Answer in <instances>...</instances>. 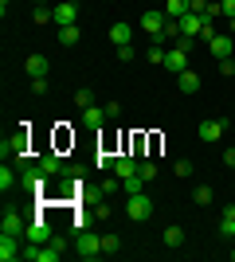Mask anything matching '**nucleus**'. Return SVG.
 <instances>
[{
    "label": "nucleus",
    "mask_w": 235,
    "mask_h": 262,
    "mask_svg": "<svg viewBox=\"0 0 235 262\" xmlns=\"http://www.w3.org/2000/svg\"><path fill=\"white\" fill-rule=\"evenodd\" d=\"M192 200H196V208H208V204H212V188H196Z\"/></svg>",
    "instance_id": "bb28decb"
},
{
    "label": "nucleus",
    "mask_w": 235,
    "mask_h": 262,
    "mask_svg": "<svg viewBox=\"0 0 235 262\" xmlns=\"http://www.w3.org/2000/svg\"><path fill=\"white\" fill-rule=\"evenodd\" d=\"M137 164H141V161H137L134 153H130V157H118V164H114V172H118V176L125 180V176H134V172H137Z\"/></svg>",
    "instance_id": "aec40b11"
},
{
    "label": "nucleus",
    "mask_w": 235,
    "mask_h": 262,
    "mask_svg": "<svg viewBox=\"0 0 235 262\" xmlns=\"http://www.w3.org/2000/svg\"><path fill=\"white\" fill-rule=\"evenodd\" d=\"M177 86L184 90V94H196V90H200V71H192V67H188V71H180Z\"/></svg>",
    "instance_id": "f3484780"
},
{
    "label": "nucleus",
    "mask_w": 235,
    "mask_h": 262,
    "mask_svg": "<svg viewBox=\"0 0 235 262\" xmlns=\"http://www.w3.org/2000/svg\"><path fill=\"white\" fill-rule=\"evenodd\" d=\"M134 43H125V47H118V59H122V63H134Z\"/></svg>",
    "instance_id": "c756f323"
},
{
    "label": "nucleus",
    "mask_w": 235,
    "mask_h": 262,
    "mask_svg": "<svg viewBox=\"0 0 235 262\" xmlns=\"http://www.w3.org/2000/svg\"><path fill=\"white\" fill-rule=\"evenodd\" d=\"M224 164H227V168H235V145H231V149L224 153Z\"/></svg>",
    "instance_id": "f704fd0d"
},
{
    "label": "nucleus",
    "mask_w": 235,
    "mask_h": 262,
    "mask_svg": "<svg viewBox=\"0 0 235 262\" xmlns=\"http://www.w3.org/2000/svg\"><path fill=\"white\" fill-rule=\"evenodd\" d=\"M0 153L8 157V161H16V164H32V153H28V129H16L12 137H4Z\"/></svg>",
    "instance_id": "f257e3e1"
},
{
    "label": "nucleus",
    "mask_w": 235,
    "mask_h": 262,
    "mask_svg": "<svg viewBox=\"0 0 235 262\" xmlns=\"http://www.w3.org/2000/svg\"><path fill=\"white\" fill-rule=\"evenodd\" d=\"M75 251H78V258H87V262L102 258V235H90V231H82V235L75 239Z\"/></svg>",
    "instance_id": "20e7f679"
},
{
    "label": "nucleus",
    "mask_w": 235,
    "mask_h": 262,
    "mask_svg": "<svg viewBox=\"0 0 235 262\" xmlns=\"http://www.w3.org/2000/svg\"><path fill=\"white\" fill-rule=\"evenodd\" d=\"M32 94H47V78H32Z\"/></svg>",
    "instance_id": "2f4dec72"
},
{
    "label": "nucleus",
    "mask_w": 235,
    "mask_h": 262,
    "mask_svg": "<svg viewBox=\"0 0 235 262\" xmlns=\"http://www.w3.org/2000/svg\"><path fill=\"white\" fill-rule=\"evenodd\" d=\"M165 247L168 251H180L184 247V227H165Z\"/></svg>",
    "instance_id": "412c9836"
},
{
    "label": "nucleus",
    "mask_w": 235,
    "mask_h": 262,
    "mask_svg": "<svg viewBox=\"0 0 235 262\" xmlns=\"http://www.w3.org/2000/svg\"><path fill=\"white\" fill-rule=\"evenodd\" d=\"M231 258H235V247H231Z\"/></svg>",
    "instance_id": "58836bf2"
},
{
    "label": "nucleus",
    "mask_w": 235,
    "mask_h": 262,
    "mask_svg": "<svg viewBox=\"0 0 235 262\" xmlns=\"http://www.w3.org/2000/svg\"><path fill=\"white\" fill-rule=\"evenodd\" d=\"M24 243H51V227H47V219H28V227H24Z\"/></svg>",
    "instance_id": "1a4fd4ad"
},
{
    "label": "nucleus",
    "mask_w": 235,
    "mask_h": 262,
    "mask_svg": "<svg viewBox=\"0 0 235 262\" xmlns=\"http://www.w3.org/2000/svg\"><path fill=\"white\" fill-rule=\"evenodd\" d=\"M220 12H224L227 20H231V16H235V0H220Z\"/></svg>",
    "instance_id": "473e14b6"
},
{
    "label": "nucleus",
    "mask_w": 235,
    "mask_h": 262,
    "mask_svg": "<svg viewBox=\"0 0 235 262\" xmlns=\"http://www.w3.org/2000/svg\"><path fill=\"white\" fill-rule=\"evenodd\" d=\"M208 47H212V55H216V63H220V59H231V35H224V32H216L212 39H208Z\"/></svg>",
    "instance_id": "4468645a"
},
{
    "label": "nucleus",
    "mask_w": 235,
    "mask_h": 262,
    "mask_svg": "<svg viewBox=\"0 0 235 262\" xmlns=\"http://www.w3.org/2000/svg\"><path fill=\"white\" fill-rule=\"evenodd\" d=\"M47 59L44 55H28V59H24V71H28V78H47Z\"/></svg>",
    "instance_id": "2eb2a0df"
},
{
    "label": "nucleus",
    "mask_w": 235,
    "mask_h": 262,
    "mask_svg": "<svg viewBox=\"0 0 235 262\" xmlns=\"http://www.w3.org/2000/svg\"><path fill=\"white\" fill-rule=\"evenodd\" d=\"M75 106H78V110H87V106H94V90H90V86L75 90Z\"/></svg>",
    "instance_id": "393cba45"
},
{
    "label": "nucleus",
    "mask_w": 235,
    "mask_h": 262,
    "mask_svg": "<svg viewBox=\"0 0 235 262\" xmlns=\"http://www.w3.org/2000/svg\"><path fill=\"white\" fill-rule=\"evenodd\" d=\"M51 8H55V28L78 24V0H59V4H51Z\"/></svg>",
    "instance_id": "6e6552de"
},
{
    "label": "nucleus",
    "mask_w": 235,
    "mask_h": 262,
    "mask_svg": "<svg viewBox=\"0 0 235 262\" xmlns=\"http://www.w3.org/2000/svg\"><path fill=\"white\" fill-rule=\"evenodd\" d=\"M149 63H157V67H165V51H161V43H153L149 47V55H145Z\"/></svg>",
    "instance_id": "c85d7f7f"
},
{
    "label": "nucleus",
    "mask_w": 235,
    "mask_h": 262,
    "mask_svg": "<svg viewBox=\"0 0 235 262\" xmlns=\"http://www.w3.org/2000/svg\"><path fill=\"white\" fill-rule=\"evenodd\" d=\"M227 28H231V32H235V16H231V20H227Z\"/></svg>",
    "instance_id": "e433bc0d"
},
{
    "label": "nucleus",
    "mask_w": 235,
    "mask_h": 262,
    "mask_svg": "<svg viewBox=\"0 0 235 262\" xmlns=\"http://www.w3.org/2000/svg\"><path fill=\"white\" fill-rule=\"evenodd\" d=\"M224 129H227V118H208V121H200L196 137H200L204 145H212V141H220V137H224Z\"/></svg>",
    "instance_id": "0eeeda50"
},
{
    "label": "nucleus",
    "mask_w": 235,
    "mask_h": 262,
    "mask_svg": "<svg viewBox=\"0 0 235 262\" xmlns=\"http://www.w3.org/2000/svg\"><path fill=\"white\" fill-rule=\"evenodd\" d=\"M8 4H12V0H0V12H4V16H8Z\"/></svg>",
    "instance_id": "c9c22d12"
},
{
    "label": "nucleus",
    "mask_w": 235,
    "mask_h": 262,
    "mask_svg": "<svg viewBox=\"0 0 235 262\" xmlns=\"http://www.w3.org/2000/svg\"><path fill=\"white\" fill-rule=\"evenodd\" d=\"M102 121H106V110H102V106H87V110H82V125L102 129Z\"/></svg>",
    "instance_id": "a211bd4d"
},
{
    "label": "nucleus",
    "mask_w": 235,
    "mask_h": 262,
    "mask_svg": "<svg viewBox=\"0 0 235 262\" xmlns=\"http://www.w3.org/2000/svg\"><path fill=\"white\" fill-rule=\"evenodd\" d=\"M39 168H44L47 176H63V180H71V168H63L59 153H44V157H39Z\"/></svg>",
    "instance_id": "f8f14e48"
},
{
    "label": "nucleus",
    "mask_w": 235,
    "mask_h": 262,
    "mask_svg": "<svg viewBox=\"0 0 235 262\" xmlns=\"http://www.w3.org/2000/svg\"><path fill=\"white\" fill-rule=\"evenodd\" d=\"M177 176H192V161H177Z\"/></svg>",
    "instance_id": "72a5a7b5"
},
{
    "label": "nucleus",
    "mask_w": 235,
    "mask_h": 262,
    "mask_svg": "<svg viewBox=\"0 0 235 262\" xmlns=\"http://www.w3.org/2000/svg\"><path fill=\"white\" fill-rule=\"evenodd\" d=\"M122 192H130V196H134V192H145V180H141V172L125 176V180H122Z\"/></svg>",
    "instance_id": "b1692460"
},
{
    "label": "nucleus",
    "mask_w": 235,
    "mask_h": 262,
    "mask_svg": "<svg viewBox=\"0 0 235 262\" xmlns=\"http://www.w3.org/2000/svg\"><path fill=\"white\" fill-rule=\"evenodd\" d=\"M220 75H224V78L235 75V59H220Z\"/></svg>",
    "instance_id": "7c9ffc66"
},
{
    "label": "nucleus",
    "mask_w": 235,
    "mask_h": 262,
    "mask_svg": "<svg viewBox=\"0 0 235 262\" xmlns=\"http://www.w3.org/2000/svg\"><path fill=\"white\" fill-rule=\"evenodd\" d=\"M16 258H24L20 235H0V262H16Z\"/></svg>",
    "instance_id": "9b49d317"
},
{
    "label": "nucleus",
    "mask_w": 235,
    "mask_h": 262,
    "mask_svg": "<svg viewBox=\"0 0 235 262\" xmlns=\"http://www.w3.org/2000/svg\"><path fill=\"white\" fill-rule=\"evenodd\" d=\"M165 71H168V75L188 71V51H184V47H168V51H165Z\"/></svg>",
    "instance_id": "9d476101"
},
{
    "label": "nucleus",
    "mask_w": 235,
    "mask_h": 262,
    "mask_svg": "<svg viewBox=\"0 0 235 262\" xmlns=\"http://www.w3.org/2000/svg\"><path fill=\"white\" fill-rule=\"evenodd\" d=\"M137 172H141V180L149 184V180L157 176V164H153V161H141V164H137Z\"/></svg>",
    "instance_id": "cd10ccee"
},
{
    "label": "nucleus",
    "mask_w": 235,
    "mask_h": 262,
    "mask_svg": "<svg viewBox=\"0 0 235 262\" xmlns=\"http://www.w3.org/2000/svg\"><path fill=\"white\" fill-rule=\"evenodd\" d=\"M125 215L134 219V223H145V219L153 215V200H149L145 192H134V196L125 200Z\"/></svg>",
    "instance_id": "f03ea898"
},
{
    "label": "nucleus",
    "mask_w": 235,
    "mask_h": 262,
    "mask_svg": "<svg viewBox=\"0 0 235 262\" xmlns=\"http://www.w3.org/2000/svg\"><path fill=\"white\" fill-rule=\"evenodd\" d=\"M122 251V239L118 235H102V254H118Z\"/></svg>",
    "instance_id": "a878e982"
},
{
    "label": "nucleus",
    "mask_w": 235,
    "mask_h": 262,
    "mask_svg": "<svg viewBox=\"0 0 235 262\" xmlns=\"http://www.w3.org/2000/svg\"><path fill=\"white\" fill-rule=\"evenodd\" d=\"M20 188H28V192H44V188H47V172L39 168V164H24Z\"/></svg>",
    "instance_id": "423d86ee"
},
{
    "label": "nucleus",
    "mask_w": 235,
    "mask_h": 262,
    "mask_svg": "<svg viewBox=\"0 0 235 262\" xmlns=\"http://www.w3.org/2000/svg\"><path fill=\"white\" fill-rule=\"evenodd\" d=\"M165 24H168L165 12H153V8H149L145 16H141V32H149L153 43H165Z\"/></svg>",
    "instance_id": "7ed1b4c3"
},
{
    "label": "nucleus",
    "mask_w": 235,
    "mask_h": 262,
    "mask_svg": "<svg viewBox=\"0 0 235 262\" xmlns=\"http://www.w3.org/2000/svg\"><path fill=\"white\" fill-rule=\"evenodd\" d=\"M220 235H224V239H235V204L224 208V215H220Z\"/></svg>",
    "instance_id": "6ab92c4d"
},
{
    "label": "nucleus",
    "mask_w": 235,
    "mask_h": 262,
    "mask_svg": "<svg viewBox=\"0 0 235 262\" xmlns=\"http://www.w3.org/2000/svg\"><path fill=\"white\" fill-rule=\"evenodd\" d=\"M78 35H82V32H78V24H67V28H59V43H63V47H75Z\"/></svg>",
    "instance_id": "5701e85b"
},
{
    "label": "nucleus",
    "mask_w": 235,
    "mask_h": 262,
    "mask_svg": "<svg viewBox=\"0 0 235 262\" xmlns=\"http://www.w3.org/2000/svg\"><path fill=\"white\" fill-rule=\"evenodd\" d=\"M110 43H114V47H125V43H134V24H125V20L110 24Z\"/></svg>",
    "instance_id": "ddd939ff"
},
{
    "label": "nucleus",
    "mask_w": 235,
    "mask_h": 262,
    "mask_svg": "<svg viewBox=\"0 0 235 262\" xmlns=\"http://www.w3.org/2000/svg\"><path fill=\"white\" fill-rule=\"evenodd\" d=\"M39 4H51V0H39Z\"/></svg>",
    "instance_id": "4c0bfd02"
},
{
    "label": "nucleus",
    "mask_w": 235,
    "mask_h": 262,
    "mask_svg": "<svg viewBox=\"0 0 235 262\" xmlns=\"http://www.w3.org/2000/svg\"><path fill=\"white\" fill-rule=\"evenodd\" d=\"M24 227H28L24 211L20 208H4V215H0V235H20L24 239Z\"/></svg>",
    "instance_id": "39448f33"
},
{
    "label": "nucleus",
    "mask_w": 235,
    "mask_h": 262,
    "mask_svg": "<svg viewBox=\"0 0 235 262\" xmlns=\"http://www.w3.org/2000/svg\"><path fill=\"white\" fill-rule=\"evenodd\" d=\"M165 16H168V20H180V16H188V0H165Z\"/></svg>",
    "instance_id": "4be33fe9"
},
{
    "label": "nucleus",
    "mask_w": 235,
    "mask_h": 262,
    "mask_svg": "<svg viewBox=\"0 0 235 262\" xmlns=\"http://www.w3.org/2000/svg\"><path fill=\"white\" fill-rule=\"evenodd\" d=\"M16 188H20V172L8 168V161H4V164H0V192L8 196V192H16Z\"/></svg>",
    "instance_id": "dca6fc26"
}]
</instances>
